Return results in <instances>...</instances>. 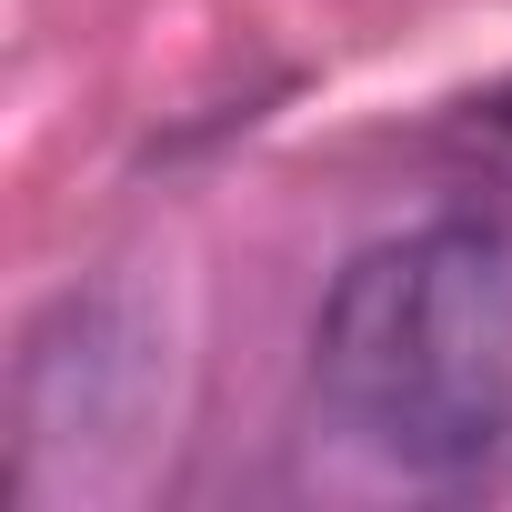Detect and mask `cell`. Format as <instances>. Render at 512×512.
Masks as SVG:
<instances>
[{"label": "cell", "instance_id": "cell-1", "mask_svg": "<svg viewBox=\"0 0 512 512\" xmlns=\"http://www.w3.org/2000/svg\"><path fill=\"white\" fill-rule=\"evenodd\" d=\"M322 402L402 472H482L512 442V251L472 221L372 241L312 332Z\"/></svg>", "mask_w": 512, "mask_h": 512}, {"label": "cell", "instance_id": "cell-2", "mask_svg": "<svg viewBox=\"0 0 512 512\" xmlns=\"http://www.w3.org/2000/svg\"><path fill=\"white\" fill-rule=\"evenodd\" d=\"M482 121H492V131H502V141H512V81H502V91H492V101H482Z\"/></svg>", "mask_w": 512, "mask_h": 512}]
</instances>
